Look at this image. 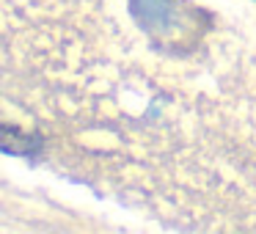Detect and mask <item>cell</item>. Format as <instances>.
<instances>
[{
  "mask_svg": "<svg viewBox=\"0 0 256 234\" xmlns=\"http://www.w3.org/2000/svg\"><path fill=\"white\" fill-rule=\"evenodd\" d=\"M130 12L138 25L152 36H166L171 30H182V0H130Z\"/></svg>",
  "mask_w": 256,
  "mask_h": 234,
  "instance_id": "6da1fadb",
  "label": "cell"
}]
</instances>
